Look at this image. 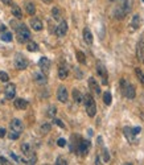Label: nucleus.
<instances>
[{
  "instance_id": "1",
  "label": "nucleus",
  "mask_w": 144,
  "mask_h": 165,
  "mask_svg": "<svg viewBox=\"0 0 144 165\" xmlns=\"http://www.w3.org/2000/svg\"><path fill=\"white\" fill-rule=\"evenodd\" d=\"M83 103H85V108H86V114L90 118H94L97 114V104H95L94 98L90 94H86L83 97Z\"/></svg>"
},
{
  "instance_id": "2",
  "label": "nucleus",
  "mask_w": 144,
  "mask_h": 165,
  "mask_svg": "<svg viewBox=\"0 0 144 165\" xmlns=\"http://www.w3.org/2000/svg\"><path fill=\"white\" fill-rule=\"evenodd\" d=\"M16 33H17V40L19 42H29L31 41V32L26 28L25 24H19V26L16 28Z\"/></svg>"
},
{
  "instance_id": "3",
  "label": "nucleus",
  "mask_w": 144,
  "mask_h": 165,
  "mask_svg": "<svg viewBox=\"0 0 144 165\" xmlns=\"http://www.w3.org/2000/svg\"><path fill=\"white\" fill-rule=\"evenodd\" d=\"M15 66H16L17 70H25L28 68V60L21 53H17L16 57H15Z\"/></svg>"
},
{
  "instance_id": "4",
  "label": "nucleus",
  "mask_w": 144,
  "mask_h": 165,
  "mask_svg": "<svg viewBox=\"0 0 144 165\" xmlns=\"http://www.w3.org/2000/svg\"><path fill=\"white\" fill-rule=\"evenodd\" d=\"M90 147H91V144H90L89 140H81L79 144H78V152H79V155L81 156H87V153L90 151Z\"/></svg>"
},
{
  "instance_id": "5",
  "label": "nucleus",
  "mask_w": 144,
  "mask_h": 165,
  "mask_svg": "<svg viewBox=\"0 0 144 165\" xmlns=\"http://www.w3.org/2000/svg\"><path fill=\"white\" fill-rule=\"evenodd\" d=\"M97 73H98V75L102 78V83H103V85H107V82H109V79H107V78H109V74H107L106 68H104L101 62L97 63Z\"/></svg>"
},
{
  "instance_id": "6",
  "label": "nucleus",
  "mask_w": 144,
  "mask_h": 165,
  "mask_svg": "<svg viewBox=\"0 0 144 165\" xmlns=\"http://www.w3.org/2000/svg\"><path fill=\"white\" fill-rule=\"evenodd\" d=\"M136 56H138V60L144 63V36H141V38L138 42V46H136Z\"/></svg>"
},
{
  "instance_id": "7",
  "label": "nucleus",
  "mask_w": 144,
  "mask_h": 165,
  "mask_svg": "<svg viewBox=\"0 0 144 165\" xmlns=\"http://www.w3.org/2000/svg\"><path fill=\"white\" fill-rule=\"evenodd\" d=\"M4 93H6V98L8 100H12L16 95V85L15 83H8L4 88Z\"/></svg>"
},
{
  "instance_id": "8",
  "label": "nucleus",
  "mask_w": 144,
  "mask_h": 165,
  "mask_svg": "<svg viewBox=\"0 0 144 165\" xmlns=\"http://www.w3.org/2000/svg\"><path fill=\"white\" fill-rule=\"evenodd\" d=\"M67 98H69V94H67V90L65 86H60L57 90V99L60 100L61 103H66Z\"/></svg>"
},
{
  "instance_id": "9",
  "label": "nucleus",
  "mask_w": 144,
  "mask_h": 165,
  "mask_svg": "<svg viewBox=\"0 0 144 165\" xmlns=\"http://www.w3.org/2000/svg\"><path fill=\"white\" fill-rule=\"evenodd\" d=\"M9 127H11L12 131H16L19 134H21L24 131V124L20 119H12L11 123H9Z\"/></svg>"
},
{
  "instance_id": "10",
  "label": "nucleus",
  "mask_w": 144,
  "mask_h": 165,
  "mask_svg": "<svg viewBox=\"0 0 144 165\" xmlns=\"http://www.w3.org/2000/svg\"><path fill=\"white\" fill-rule=\"evenodd\" d=\"M123 95L127 98V99L132 100L134 98H135V95H136L135 86H134V85H131V83H128V85L126 86V88H124V91H123Z\"/></svg>"
},
{
  "instance_id": "11",
  "label": "nucleus",
  "mask_w": 144,
  "mask_h": 165,
  "mask_svg": "<svg viewBox=\"0 0 144 165\" xmlns=\"http://www.w3.org/2000/svg\"><path fill=\"white\" fill-rule=\"evenodd\" d=\"M66 32H67V23L65 20H62L57 25V28H56V34H57L58 37H63L66 34Z\"/></svg>"
},
{
  "instance_id": "12",
  "label": "nucleus",
  "mask_w": 144,
  "mask_h": 165,
  "mask_svg": "<svg viewBox=\"0 0 144 165\" xmlns=\"http://www.w3.org/2000/svg\"><path fill=\"white\" fill-rule=\"evenodd\" d=\"M29 25H31V28L33 29V31H42L44 25H42V21L40 20V19H37V17H32L31 21H29Z\"/></svg>"
},
{
  "instance_id": "13",
  "label": "nucleus",
  "mask_w": 144,
  "mask_h": 165,
  "mask_svg": "<svg viewBox=\"0 0 144 165\" xmlns=\"http://www.w3.org/2000/svg\"><path fill=\"white\" fill-rule=\"evenodd\" d=\"M38 66H40L41 71L46 74V73L49 71V69H50V61L48 60L46 57H41L40 61H38Z\"/></svg>"
},
{
  "instance_id": "14",
  "label": "nucleus",
  "mask_w": 144,
  "mask_h": 165,
  "mask_svg": "<svg viewBox=\"0 0 144 165\" xmlns=\"http://www.w3.org/2000/svg\"><path fill=\"white\" fill-rule=\"evenodd\" d=\"M67 75H69V68H67L66 63H61L60 68H58V78L60 79H66Z\"/></svg>"
},
{
  "instance_id": "15",
  "label": "nucleus",
  "mask_w": 144,
  "mask_h": 165,
  "mask_svg": "<svg viewBox=\"0 0 144 165\" xmlns=\"http://www.w3.org/2000/svg\"><path fill=\"white\" fill-rule=\"evenodd\" d=\"M89 87L91 88V91H93V93H95L97 95H99L102 93L101 87H99V85H98V82H97V81H95V78H93V77L89 78Z\"/></svg>"
},
{
  "instance_id": "16",
  "label": "nucleus",
  "mask_w": 144,
  "mask_h": 165,
  "mask_svg": "<svg viewBox=\"0 0 144 165\" xmlns=\"http://www.w3.org/2000/svg\"><path fill=\"white\" fill-rule=\"evenodd\" d=\"M140 23H141V19L139 15H134L132 16V20H131L130 23V31L134 32L136 31V29H139V26H140Z\"/></svg>"
},
{
  "instance_id": "17",
  "label": "nucleus",
  "mask_w": 144,
  "mask_h": 165,
  "mask_svg": "<svg viewBox=\"0 0 144 165\" xmlns=\"http://www.w3.org/2000/svg\"><path fill=\"white\" fill-rule=\"evenodd\" d=\"M15 107L17 108V110H26V107H28V100L26 99H23V98H17V99H15L13 102Z\"/></svg>"
},
{
  "instance_id": "18",
  "label": "nucleus",
  "mask_w": 144,
  "mask_h": 165,
  "mask_svg": "<svg viewBox=\"0 0 144 165\" xmlns=\"http://www.w3.org/2000/svg\"><path fill=\"white\" fill-rule=\"evenodd\" d=\"M127 13H128V12L126 11V8H124L122 4L115 9V12H114V15H115V19H118V20H123L124 17H126Z\"/></svg>"
},
{
  "instance_id": "19",
  "label": "nucleus",
  "mask_w": 144,
  "mask_h": 165,
  "mask_svg": "<svg viewBox=\"0 0 144 165\" xmlns=\"http://www.w3.org/2000/svg\"><path fill=\"white\" fill-rule=\"evenodd\" d=\"M123 134H124V136L127 137V140H128V141H131V143L135 141V134H134L132 128L124 127V128H123Z\"/></svg>"
},
{
  "instance_id": "20",
  "label": "nucleus",
  "mask_w": 144,
  "mask_h": 165,
  "mask_svg": "<svg viewBox=\"0 0 144 165\" xmlns=\"http://www.w3.org/2000/svg\"><path fill=\"white\" fill-rule=\"evenodd\" d=\"M33 78L38 85H45L46 83V75L45 73H33Z\"/></svg>"
},
{
  "instance_id": "21",
  "label": "nucleus",
  "mask_w": 144,
  "mask_h": 165,
  "mask_svg": "<svg viewBox=\"0 0 144 165\" xmlns=\"http://www.w3.org/2000/svg\"><path fill=\"white\" fill-rule=\"evenodd\" d=\"M73 100H74V103H77V104H79V103L83 102V95H82L77 88L73 90Z\"/></svg>"
},
{
  "instance_id": "22",
  "label": "nucleus",
  "mask_w": 144,
  "mask_h": 165,
  "mask_svg": "<svg viewBox=\"0 0 144 165\" xmlns=\"http://www.w3.org/2000/svg\"><path fill=\"white\" fill-rule=\"evenodd\" d=\"M83 40H85V42L89 44V45L93 44V34H91V32H90L89 28L83 29Z\"/></svg>"
},
{
  "instance_id": "23",
  "label": "nucleus",
  "mask_w": 144,
  "mask_h": 165,
  "mask_svg": "<svg viewBox=\"0 0 144 165\" xmlns=\"http://www.w3.org/2000/svg\"><path fill=\"white\" fill-rule=\"evenodd\" d=\"M25 11L28 15H31V16H33V15L36 13V6L35 3H32V1H26L25 3Z\"/></svg>"
},
{
  "instance_id": "24",
  "label": "nucleus",
  "mask_w": 144,
  "mask_h": 165,
  "mask_svg": "<svg viewBox=\"0 0 144 165\" xmlns=\"http://www.w3.org/2000/svg\"><path fill=\"white\" fill-rule=\"evenodd\" d=\"M21 152H23L25 156L32 157V148L28 143H23V144H21Z\"/></svg>"
},
{
  "instance_id": "25",
  "label": "nucleus",
  "mask_w": 144,
  "mask_h": 165,
  "mask_svg": "<svg viewBox=\"0 0 144 165\" xmlns=\"http://www.w3.org/2000/svg\"><path fill=\"white\" fill-rule=\"evenodd\" d=\"M12 15H13L17 20L23 19V12H21L20 7H17V6H12Z\"/></svg>"
},
{
  "instance_id": "26",
  "label": "nucleus",
  "mask_w": 144,
  "mask_h": 165,
  "mask_svg": "<svg viewBox=\"0 0 144 165\" xmlns=\"http://www.w3.org/2000/svg\"><path fill=\"white\" fill-rule=\"evenodd\" d=\"M0 40L6 41V42H11L12 41V33H9V32H3V33H0Z\"/></svg>"
},
{
  "instance_id": "27",
  "label": "nucleus",
  "mask_w": 144,
  "mask_h": 165,
  "mask_svg": "<svg viewBox=\"0 0 144 165\" xmlns=\"http://www.w3.org/2000/svg\"><path fill=\"white\" fill-rule=\"evenodd\" d=\"M75 56H77V60H78V62H79V63H82V65L86 63V56H85L83 52L78 50L77 53H75Z\"/></svg>"
},
{
  "instance_id": "28",
  "label": "nucleus",
  "mask_w": 144,
  "mask_h": 165,
  "mask_svg": "<svg viewBox=\"0 0 144 165\" xmlns=\"http://www.w3.org/2000/svg\"><path fill=\"white\" fill-rule=\"evenodd\" d=\"M50 129H52V125H50L49 123H44V124L41 125V128H40V131H41V134H42V135L49 134Z\"/></svg>"
},
{
  "instance_id": "29",
  "label": "nucleus",
  "mask_w": 144,
  "mask_h": 165,
  "mask_svg": "<svg viewBox=\"0 0 144 165\" xmlns=\"http://www.w3.org/2000/svg\"><path fill=\"white\" fill-rule=\"evenodd\" d=\"M103 102H104V104H107V106H110L111 102H113V97H111V94H110L109 91H106L103 94Z\"/></svg>"
},
{
  "instance_id": "30",
  "label": "nucleus",
  "mask_w": 144,
  "mask_h": 165,
  "mask_svg": "<svg viewBox=\"0 0 144 165\" xmlns=\"http://www.w3.org/2000/svg\"><path fill=\"white\" fill-rule=\"evenodd\" d=\"M52 16H53V19H56V20H60V19H61V11H60L58 7H53Z\"/></svg>"
},
{
  "instance_id": "31",
  "label": "nucleus",
  "mask_w": 144,
  "mask_h": 165,
  "mask_svg": "<svg viewBox=\"0 0 144 165\" xmlns=\"http://www.w3.org/2000/svg\"><path fill=\"white\" fill-rule=\"evenodd\" d=\"M26 49L29 52H38V45L36 42H33V41H29L28 45H26Z\"/></svg>"
},
{
  "instance_id": "32",
  "label": "nucleus",
  "mask_w": 144,
  "mask_h": 165,
  "mask_svg": "<svg viewBox=\"0 0 144 165\" xmlns=\"http://www.w3.org/2000/svg\"><path fill=\"white\" fill-rule=\"evenodd\" d=\"M56 112H57V108H56V106H50L49 107V110H48V116H50V118H54V115H56Z\"/></svg>"
},
{
  "instance_id": "33",
  "label": "nucleus",
  "mask_w": 144,
  "mask_h": 165,
  "mask_svg": "<svg viewBox=\"0 0 144 165\" xmlns=\"http://www.w3.org/2000/svg\"><path fill=\"white\" fill-rule=\"evenodd\" d=\"M8 137L11 140H17L19 137H20V134H19V132H16V131H12V129H11V132L8 134Z\"/></svg>"
},
{
  "instance_id": "34",
  "label": "nucleus",
  "mask_w": 144,
  "mask_h": 165,
  "mask_svg": "<svg viewBox=\"0 0 144 165\" xmlns=\"http://www.w3.org/2000/svg\"><path fill=\"white\" fill-rule=\"evenodd\" d=\"M8 79H9V77L6 71H0V81L1 82H8Z\"/></svg>"
},
{
  "instance_id": "35",
  "label": "nucleus",
  "mask_w": 144,
  "mask_h": 165,
  "mask_svg": "<svg viewBox=\"0 0 144 165\" xmlns=\"http://www.w3.org/2000/svg\"><path fill=\"white\" fill-rule=\"evenodd\" d=\"M56 164H57V165H66L67 164V160L63 159V157H57V160H56Z\"/></svg>"
},
{
  "instance_id": "36",
  "label": "nucleus",
  "mask_w": 144,
  "mask_h": 165,
  "mask_svg": "<svg viewBox=\"0 0 144 165\" xmlns=\"http://www.w3.org/2000/svg\"><path fill=\"white\" fill-rule=\"evenodd\" d=\"M53 123H54V124H57L58 127H61V128H65V124H63V123L61 122V119H57V118H53Z\"/></svg>"
},
{
  "instance_id": "37",
  "label": "nucleus",
  "mask_w": 144,
  "mask_h": 165,
  "mask_svg": "<svg viewBox=\"0 0 144 165\" xmlns=\"http://www.w3.org/2000/svg\"><path fill=\"white\" fill-rule=\"evenodd\" d=\"M9 162H8V160L6 159V157H1L0 156V165H8Z\"/></svg>"
},
{
  "instance_id": "38",
  "label": "nucleus",
  "mask_w": 144,
  "mask_h": 165,
  "mask_svg": "<svg viewBox=\"0 0 144 165\" xmlns=\"http://www.w3.org/2000/svg\"><path fill=\"white\" fill-rule=\"evenodd\" d=\"M57 144L60 145V147H65V145H66V140H65V139H58Z\"/></svg>"
},
{
  "instance_id": "39",
  "label": "nucleus",
  "mask_w": 144,
  "mask_h": 165,
  "mask_svg": "<svg viewBox=\"0 0 144 165\" xmlns=\"http://www.w3.org/2000/svg\"><path fill=\"white\" fill-rule=\"evenodd\" d=\"M9 24H11V26L15 29V31H16V28H17V26H19V24L16 23V21H15V20H11V23H9Z\"/></svg>"
},
{
  "instance_id": "40",
  "label": "nucleus",
  "mask_w": 144,
  "mask_h": 165,
  "mask_svg": "<svg viewBox=\"0 0 144 165\" xmlns=\"http://www.w3.org/2000/svg\"><path fill=\"white\" fill-rule=\"evenodd\" d=\"M1 3L6 4V6H13V3H12V0H1Z\"/></svg>"
},
{
  "instance_id": "41",
  "label": "nucleus",
  "mask_w": 144,
  "mask_h": 165,
  "mask_svg": "<svg viewBox=\"0 0 144 165\" xmlns=\"http://www.w3.org/2000/svg\"><path fill=\"white\" fill-rule=\"evenodd\" d=\"M132 131H134V134H135V135H138V134H140L141 128L140 127H135V128H132Z\"/></svg>"
},
{
  "instance_id": "42",
  "label": "nucleus",
  "mask_w": 144,
  "mask_h": 165,
  "mask_svg": "<svg viewBox=\"0 0 144 165\" xmlns=\"http://www.w3.org/2000/svg\"><path fill=\"white\" fill-rule=\"evenodd\" d=\"M4 136H6V128L0 127V137H4Z\"/></svg>"
},
{
  "instance_id": "43",
  "label": "nucleus",
  "mask_w": 144,
  "mask_h": 165,
  "mask_svg": "<svg viewBox=\"0 0 144 165\" xmlns=\"http://www.w3.org/2000/svg\"><path fill=\"white\" fill-rule=\"evenodd\" d=\"M104 161H109L110 160V156H109V152H107V149H104Z\"/></svg>"
},
{
  "instance_id": "44",
  "label": "nucleus",
  "mask_w": 144,
  "mask_h": 165,
  "mask_svg": "<svg viewBox=\"0 0 144 165\" xmlns=\"http://www.w3.org/2000/svg\"><path fill=\"white\" fill-rule=\"evenodd\" d=\"M3 32H6V25L1 24V26H0V33H3Z\"/></svg>"
},
{
  "instance_id": "45",
  "label": "nucleus",
  "mask_w": 144,
  "mask_h": 165,
  "mask_svg": "<svg viewBox=\"0 0 144 165\" xmlns=\"http://www.w3.org/2000/svg\"><path fill=\"white\" fill-rule=\"evenodd\" d=\"M139 81H140V83H141V85H144V74L141 75L140 78H139Z\"/></svg>"
},
{
  "instance_id": "46",
  "label": "nucleus",
  "mask_w": 144,
  "mask_h": 165,
  "mask_svg": "<svg viewBox=\"0 0 144 165\" xmlns=\"http://www.w3.org/2000/svg\"><path fill=\"white\" fill-rule=\"evenodd\" d=\"M42 1H44V3H48V4H49V3H52L53 0H42Z\"/></svg>"
}]
</instances>
